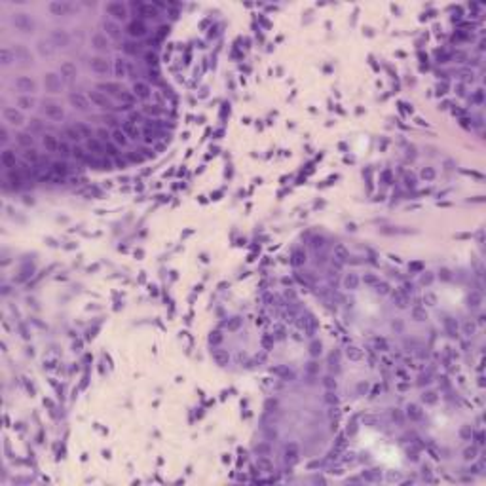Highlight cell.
I'll use <instances>...</instances> for the list:
<instances>
[{
  "mask_svg": "<svg viewBox=\"0 0 486 486\" xmlns=\"http://www.w3.org/2000/svg\"><path fill=\"white\" fill-rule=\"evenodd\" d=\"M126 34H128V38L131 40H143L148 36V25H146V21L143 19H139V17H133V19H129L128 23H126V30H124Z\"/></svg>",
  "mask_w": 486,
  "mask_h": 486,
  "instance_id": "cell-1",
  "label": "cell"
},
{
  "mask_svg": "<svg viewBox=\"0 0 486 486\" xmlns=\"http://www.w3.org/2000/svg\"><path fill=\"white\" fill-rule=\"evenodd\" d=\"M87 99H89V103H91L93 107H97V108L108 110V112L118 110V107H114V99H110L107 93H103V91H99V89H91V91H87Z\"/></svg>",
  "mask_w": 486,
  "mask_h": 486,
  "instance_id": "cell-2",
  "label": "cell"
},
{
  "mask_svg": "<svg viewBox=\"0 0 486 486\" xmlns=\"http://www.w3.org/2000/svg\"><path fill=\"white\" fill-rule=\"evenodd\" d=\"M105 12L107 15H110L114 21H128L129 17V6L124 2H107L105 4Z\"/></svg>",
  "mask_w": 486,
  "mask_h": 486,
  "instance_id": "cell-3",
  "label": "cell"
},
{
  "mask_svg": "<svg viewBox=\"0 0 486 486\" xmlns=\"http://www.w3.org/2000/svg\"><path fill=\"white\" fill-rule=\"evenodd\" d=\"M0 163L4 167V171H10V169H19L21 167V158L15 154L14 150H10L8 146L2 150L0 154Z\"/></svg>",
  "mask_w": 486,
  "mask_h": 486,
  "instance_id": "cell-4",
  "label": "cell"
},
{
  "mask_svg": "<svg viewBox=\"0 0 486 486\" xmlns=\"http://www.w3.org/2000/svg\"><path fill=\"white\" fill-rule=\"evenodd\" d=\"M95 89H99V91H103V93H107L110 99H116L118 101V97L126 91V87L122 86L120 82H114V80H107V82H101V84H97L95 86Z\"/></svg>",
  "mask_w": 486,
  "mask_h": 486,
  "instance_id": "cell-5",
  "label": "cell"
},
{
  "mask_svg": "<svg viewBox=\"0 0 486 486\" xmlns=\"http://www.w3.org/2000/svg\"><path fill=\"white\" fill-rule=\"evenodd\" d=\"M122 52L126 54V55H129V57H137V55H141L143 57L144 55V44L141 42V40H131V38H128V40H124L122 42Z\"/></svg>",
  "mask_w": 486,
  "mask_h": 486,
  "instance_id": "cell-6",
  "label": "cell"
},
{
  "mask_svg": "<svg viewBox=\"0 0 486 486\" xmlns=\"http://www.w3.org/2000/svg\"><path fill=\"white\" fill-rule=\"evenodd\" d=\"M2 118L6 124H12V126L23 124V112L17 107H2Z\"/></svg>",
  "mask_w": 486,
  "mask_h": 486,
  "instance_id": "cell-7",
  "label": "cell"
},
{
  "mask_svg": "<svg viewBox=\"0 0 486 486\" xmlns=\"http://www.w3.org/2000/svg\"><path fill=\"white\" fill-rule=\"evenodd\" d=\"M89 67H91V71L95 72V74H99V76H105V74H108V72L112 71L110 61H108L107 57H101V55L91 57V61H89Z\"/></svg>",
  "mask_w": 486,
  "mask_h": 486,
  "instance_id": "cell-8",
  "label": "cell"
},
{
  "mask_svg": "<svg viewBox=\"0 0 486 486\" xmlns=\"http://www.w3.org/2000/svg\"><path fill=\"white\" fill-rule=\"evenodd\" d=\"M131 91H133V95H135L137 99H141V101H146L150 95H152V87H150V84H148L146 80H135V82L131 84Z\"/></svg>",
  "mask_w": 486,
  "mask_h": 486,
  "instance_id": "cell-9",
  "label": "cell"
},
{
  "mask_svg": "<svg viewBox=\"0 0 486 486\" xmlns=\"http://www.w3.org/2000/svg\"><path fill=\"white\" fill-rule=\"evenodd\" d=\"M112 72H114V76H118V78H124V76H129L133 72V65L129 61H126V59L118 57L112 61Z\"/></svg>",
  "mask_w": 486,
  "mask_h": 486,
  "instance_id": "cell-10",
  "label": "cell"
},
{
  "mask_svg": "<svg viewBox=\"0 0 486 486\" xmlns=\"http://www.w3.org/2000/svg\"><path fill=\"white\" fill-rule=\"evenodd\" d=\"M34 82L30 80L29 76H19L15 78V89L19 91V95H30L34 91Z\"/></svg>",
  "mask_w": 486,
  "mask_h": 486,
  "instance_id": "cell-11",
  "label": "cell"
},
{
  "mask_svg": "<svg viewBox=\"0 0 486 486\" xmlns=\"http://www.w3.org/2000/svg\"><path fill=\"white\" fill-rule=\"evenodd\" d=\"M122 131L126 133L129 137V141L133 139V141H137V139H141L143 137V128L141 126H137V124H133V122H129V120H126V122H122Z\"/></svg>",
  "mask_w": 486,
  "mask_h": 486,
  "instance_id": "cell-12",
  "label": "cell"
},
{
  "mask_svg": "<svg viewBox=\"0 0 486 486\" xmlns=\"http://www.w3.org/2000/svg\"><path fill=\"white\" fill-rule=\"evenodd\" d=\"M44 114H46L48 120H52V122H59V120H63L65 110L59 107L57 103H48V105L44 107Z\"/></svg>",
  "mask_w": 486,
  "mask_h": 486,
  "instance_id": "cell-13",
  "label": "cell"
},
{
  "mask_svg": "<svg viewBox=\"0 0 486 486\" xmlns=\"http://www.w3.org/2000/svg\"><path fill=\"white\" fill-rule=\"evenodd\" d=\"M59 144H61V139L52 135V133H44L42 135V146L46 148V152L50 154H55L59 152Z\"/></svg>",
  "mask_w": 486,
  "mask_h": 486,
  "instance_id": "cell-14",
  "label": "cell"
},
{
  "mask_svg": "<svg viewBox=\"0 0 486 486\" xmlns=\"http://www.w3.org/2000/svg\"><path fill=\"white\" fill-rule=\"evenodd\" d=\"M61 139H65V141H69V143H74V144H80L84 143V139H82V135L76 131L74 126H65V128L61 129Z\"/></svg>",
  "mask_w": 486,
  "mask_h": 486,
  "instance_id": "cell-15",
  "label": "cell"
},
{
  "mask_svg": "<svg viewBox=\"0 0 486 486\" xmlns=\"http://www.w3.org/2000/svg\"><path fill=\"white\" fill-rule=\"evenodd\" d=\"M61 76L59 74H54V72H50V74H46V78H44V86H46V91H50V93H57L61 91Z\"/></svg>",
  "mask_w": 486,
  "mask_h": 486,
  "instance_id": "cell-16",
  "label": "cell"
},
{
  "mask_svg": "<svg viewBox=\"0 0 486 486\" xmlns=\"http://www.w3.org/2000/svg\"><path fill=\"white\" fill-rule=\"evenodd\" d=\"M69 103H71L72 107H76L78 110H86L87 107H89V99H87V95L80 93V91H72L71 95H69Z\"/></svg>",
  "mask_w": 486,
  "mask_h": 486,
  "instance_id": "cell-17",
  "label": "cell"
},
{
  "mask_svg": "<svg viewBox=\"0 0 486 486\" xmlns=\"http://www.w3.org/2000/svg\"><path fill=\"white\" fill-rule=\"evenodd\" d=\"M74 128H76V131L82 135V139H84V143H86L87 139H93L95 137V129L91 128L89 124H86V122H74L72 124Z\"/></svg>",
  "mask_w": 486,
  "mask_h": 486,
  "instance_id": "cell-18",
  "label": "cell"
},
{
  "mask_svg": "<svg viewBox=\"0 0 486 486\" xmlns=\"http://www.w3.org/2000/svg\"><path fill=\"white\" fill-rule=\"evenodd\" d=\"M141 110H143L144 116H150L152 120H156V118H162V116L167 114V110H165L163 107H160V105H144Z\"/></svg>",
  "mask_w": 486,
  "mask_h": 486,
  "instance_id": "cell-19",
  "label": "cell"
},
{
  "mask_svg": "<svg viewBox=\"0 0 486 486\" xmlns=\"http://www.w3.org/2000/svg\"><path fill=\"white\" fill-rule=\"evenodd\" d=\"M91 46H93L97 52L107 50V48H108V36H107V32H95V34L91 36Z\"/></svg>",
  "mask_w": 486,
  "mask_h": 486,
  "instance_id": "cell-20",
  "label": "cell"
},
{
  "mask_svg": "<svg viewBox=\"0 0 486 486\" xmlns=\"http://www.w3.org/2000/svg\"><path fill=\"white\" fill-rule=\"evenodd\" d=\"M112 143L118 146V148H126L129 144V137L122 131V128H118V129H112Z\"/></svg>",
  "mask_w": 486,
  "mask_h": 486,
  "instance_id": "cell-21",
  "label": "cell"
},
{
  "mask_svg": "<svg viewBox=\"0 0 486 486\" xmlns=\"http://www.w3.org/2000/svg\"><path fill=\"white\" fill-rule=\"evenodd\" d=\"M15 107H17L19 110H29V108L34 107V97H32V95H17Z\"/></svg>",
  "mask_w": 486,
  "mask_h": 486,
  "instance_id": "cell-22",
  "label": "cell"
},
{
  "mask_svg": "<svg viewBox=\"0 0 486 486\" xmlns=\"http://www.w3.org/2000/svg\"><path fill=\"white\" fill-rule=\"evenodd\" d=\"M105 29H107V36H110V38H120V25H118V21L114 19H107L105 21Z\"/></svg>",
  "mask_w": 486,
  "mask_h": 486,
  "instance_id": "cell-23",
  "label": "cell"
},
{
  "mask_svg": "<svg viewBox=\"0 0 486 486\" xmlns=\"http://www.w3.org/2000/svg\"><path fill=\"white\" fill-rule=\"evenodd\" d=\"M143 61H144V65H146L148 69H158V61H160V57H158L156 52L146 50V52H144V55H143Z\"/></svg>",
  "mask_w": 486,
  "mask_h": 486,
  "instance_id": "cell-24",
  "label": "cell"
},
{
  "mask_svg": "<svg viewBox=\"0 0 486 486\" xmlns=\"http://www.w3.org/2000/svg\"><path fill=\"white\" fill-rule=\"evenodd\" d=\"M61 76H65V78H72V76H76V67L72 65L71 61H67V63H63V65H61Z\"/></svg>",
  "mask_w": 486,
  "mask_h": 486,
  "instance_id": "cell-25",
  "label": "cell"
},
{
  "mask_svg": "<svg viewBox=\"0 0 486 486\" xmlns=\"http://www.w3.org/2000/svg\"><path fill=\"white\" fill-rule=\"evenodd\" d=\"M103 120H105V124H107V126H112L114 129L120 128V126H118V116H116L114 112H107Z\"/></svg>",
  "mask_w": 486,
  "mask_h": 486,
  "instance_id": "cell-26",
  "label": "cell"
}]
</instances>
